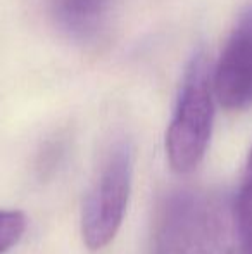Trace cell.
I'll return each mask as SVG.
<instances>
[{
  "mask_svg": "<svg viewBox=\"0 0 252 254\" xmlns=\"http://www.w3.org/2000/svg\"><path fill=\"white\" fill-rule=\"evenodd\" d=\"M152 254H242L235 199L171 192L157 211Z\"/></svg>",
  "mask_w": 252,
  "mask_h": 254,
  "instance_id": "obj_1",
  "label": "cell"
},
{
  "mask_svg": "<svg viewBox=\"0 0 252 254\" xmlns=\"http://www.w3.org/2000/svg\"><path fill=\"white\" fill-rule=\"evenodd\" d=\"M209 64L197 54L187 67L173 120L166 133L169 166L180 175L194 171L204 159L214 125V99Z\"/></svg>",
  "mask_w": 252,
  "mask_h": 254,
  "instance_id": "obj_2",
  "label": "cell"
},
{
  "mask_svg": "<svg viewBox=\"0 0 252 254\" xmlns=\"http://www.w3.org/2000/svg\"><path fill=\"white\" fill-rule=\"evenodd\" d=\"M133 184V152L126 142L114 144L94 177L81 209V237L88 249L109 246L125 220Z\"/></svg>",
  "mask_w": 252,
  "mask_h": 254,
  "instance_id": "obj_3",
  "label": "cell"
},
{
  "mask_svg": "<svg viewBox=\"0 0 252 254\" xmlns=\"http://www.w3.org/2000/svg\"><path fill=\"white\" fill-rule=\"evenodd\" d=\"M212 88L228 111L252 106V9L237 23L219 57Z\"/></svg>",
  "mask_w": 252,
  "mask_h": 254,
  "instance_id": "obj_4",
  "label": "cell"
},
{
  "mask_svg": "<svg viewBox=\"0 0 252 254\" xmlns=\"http://www.w3.org/2000/svg\"><path fill=\"white\" fill-rule=\"evenodd\" d=\"M111 0H49L50 16L73 38L87 40L101 31Z\"/></svg>",
  "mask_w": 252,
  "mask_h": 254,
  "instance_id": "obj_5",
  "label": "cell"
},
{
  "mask_svg": "<svg viewBox=\"0 0 252 254\" xmlns=\"http://www.w3.org/2000/svg\"><path fill=\"white\" fill-rule=\"evenodd\" d=\"M26 214L17 209H0V254L7 253L26 232Z\"/></svg>",
  "mask_w": 252,
  "mask_h": 254,
  "instance_id": "obj_6",
  "label": "cell"
},
{
  "mask_svg": "<svg viewBox=\"0 0 252 254\" xmlns=\"http://www.w3.org/2000/svg\"><path fill=\"white\" fill-rule=\"evenodd\" d=\"M235 204L244 213H252V149L249 159H247L246 170H244L242 184H240V190L235 197Z\"/></svg>",
  "mask_w": 252,
  "mask_h": 254,
  "instance_id": "obj_7",
  "label": "cell"
},
{
  "mask_svg": "<svg viewBox=\"0 0 252 254\" xmlns=\"http://www.w3.org/2000/svg\"><path fill=\"white\" fill-rule=\"evenodd\" d=\"M237 211H239L240 220V248H242V254H252V213H244L239 207H237Z\"/></svg>",
  "mask_w": 252,
  "mask_h": 254,
  "instance_id": "obj_8",
  "label": "cell"
}]
</instances>
